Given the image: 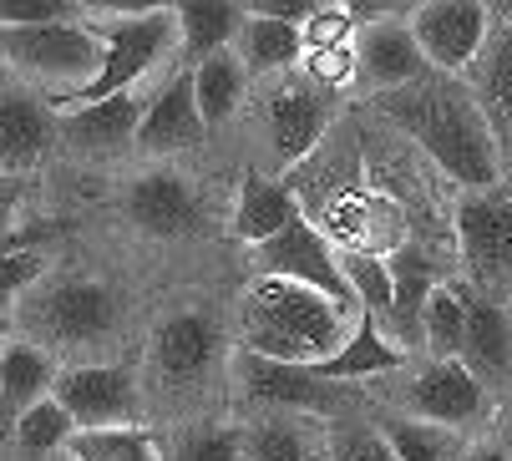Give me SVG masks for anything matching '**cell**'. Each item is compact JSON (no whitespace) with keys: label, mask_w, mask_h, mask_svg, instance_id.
Instances as JSON below:
<instances>
[{"label":"cell","mask_w":512,"mask_h":461,"mask_svg":"<svg viewBox=\"0 0 512 461\" xmlns=\"http://www.w3.org/2000/svg\"><path fill=\"white\" fill-rule=\"evenodd\" d=\"M381 112L467 193H487L502 183V158H497L502 142L462 76L431 71L426 82L381 97Z\"/></svg>","instance_id":"1"},{"label":"cell","mask_w":512,"mask_h":461,"mask_svg":"<svg viewBox=\"0 0 512 461\" xmlns=\"http://www.w3.org/2000/svg\"><path fill=\"white\" fill-rule=\"evenodd\" d=\"M56 401L71 411L77 431H122L137 426L142 396L127 365H71L56 380Z\"/></svg>","instance_id":"10"},{"label":"cell","mask_w":512,"mask_h":461,"mask_svg":"<svg viewBox=\"0 0 512 461\" xmlns=\"http://www.w3.org/2000/svg\"><path fill=\"white\" fill-rule=\"evenodd\" d=\"M249 269H254V279H289V284H305V289L335 299L345 315L360 320L355 289H350V279H345V269H340V249L320 234L310 218H300L295 228H284L279 239L259 244V249L249 254Z\"/></svg>","instance_id":"7"},{"label":"cell","mask_w":512,"mask_h":461,"mask_svg":"<svg viewBox=\"0 0 512 461\" xmlns=\"http://www.w3.org/2000/svg\"><path fill=\"white\" fill-rule=\"evenodd\" d=\"M325 451H330L325 441H315L289 416H264L244 426V461H320Z\"/></svg>","instance_id":"29"},{"label":"cell","mask_w":512,"mask_h":461,"mask_svg":"<svg viewBox=\"0 0 512 461\" xmlns=\"http://www.w3.org/2000/svg\"><path fill=\"white\" fill-rule=\"evenodd\" d=\"M462 82L472 87L477 107L487 112L497 142H512V21L507 16H497L482 56L472 61V71L462 76Z\"/></svg>","instance_id":"19"},{"label":"cell","mask_w":512,"mask_h":461,"mask_svg":"<svg viewBox=\"0 0 512 461\" xmlns=\"http://www.w3.org/2000/svg\"><path fill=\"white\" fill-rule=\"evenodd\" d=\"M249 16H264V21H289V26H305L315 11H320V0H244Z\"/></svg>","instance_id":"40"},{"label":"cell","mask_w":512,"mask_h":461,"mask_svg":"<svg viewBox=\"0 0 512 461\" xmlns=\"http://www.w3.org/2000/svg\"><path fill=\"white\" fill-rule=\"evenodd\" d=\"M355 335V315L335 299L289 284V279H254L239 299V350L284 360V365H325Z\"/></svg>","instance_id":"2"},{"label":"cell","mask_w":512,"mask_h":461,"mask_svg":"<svg viewBox=\"0 0 512 461\" xmlns=\"http://www.w3.org/2000/svg\"><path fill=\"white\" fill-rule=\"evenodd\" d=\"M92 31L107 41V66H102V76H97L87 92L66 97V102H51L56 117L97 107V102H112V97H127L142 76L153 71V61L163 56V46L178 36V6H142V11H127L122 6V11H112Z\"/></svg>","instance_id":"4"},{"label":"cell","mask_w":512,"mask_h":461,"mask_svg":"<svg viewBox=\"0 0 512 461\" xmlns=\"http://www.w3.org/2000/svg\"><path fill=\"white\" fill-rule=\"evenodd\" d=\"M56 380H61V370H56V360L41 345H31V340H11L6 345V355H0V391H6L11 426L26 411H36L41 401L56 396Z\"/></svg>","instance_id":"24"},{"label":"cell","mask_w":512,"mask_h":461,"mask_svg":"<svg viewBox=\"0 0 512 461\" xmlns=\"http://www.w3.org/2000/svg\"><path fill=\"white\" fill-rule=\"evenodd\" d=\"M406 365V350L396 345V340H386V330H381V320H371V315H360L355 320V335L345 340V350L340 355H330L325 365H315L325 380H335V386H345V380H371V375H391V370H401Z\"/></svg>","instance_id":"25"},{"label":"cell","mask_w":512,"mask_h":461,"mask_svg":"<svg viewBox=\"0 0 512 461\" xmlns=\"http://www.w3.org/2000/svg\"><path fill=\"white\" fill-rule=\"evenodd\" d=\"M0 56L21 76V82L41 87L46 102H66L87 92L102 66H107V41L82 26H41V31H0Z\"/></svg>","instance_id":"3"},{"label":"cell","mask_w":512,"mask_h":461,"mask_svg":"<svg viewBox=\"0 0 512 461\" xmlns=\"http://www.w3.org/2000/svg\"><path fill=\"white\" fill-rule=\"evenodd\" d=\"M340 269L355 289V304L360 315H371L381 325H391V299H396V279H391V259L381 254H355V249H340Z\"/></svg>","instance_id":"30"},{"label":"cell","mask_w":512,"mask_h":461,"mask_svg":"<svg viewBox=\"0 0 512 461\" xmlns=\"http://www.w3.org/2000/svg\"><path fill=\"white\" fill-rule=\"evenodd\" d=\"M193 92H198V112L208 127H224L239 107H244V92H249V66L239 51H218L208 61L193 66Z\"/></svg>","instance_id":"26"},{"label":"cell","mask_w":512,"mask_h":461,"mask_svg":"<svg viewBox=\"0 0 512 461\" xmlns=\"http://www.w3.org/2000/svg\"><path fill=\"white\" fill-rule=\"evenodd\" d=\"M330 97L320 82L310 76H284V82L269 92L264 122H269V147L284 168L305 163L310 152L320 147V137L330 132Z\"/></svg>","instance_id":"13"},{"label":"cell","mask_w":512,"mask_h":461,"mask_svg":"<svg viewBox=\"0 0 512 461\" xmlns=\"http://www.w3.org/2000/svg\"><path fill=\"white\" fill-rule=\"evenodd\" d=\"M406 21H411L416 46L431 61V71L467 76L497 26V11L482 6V0H421V6L406 11Z\"/></svg>","instance_id":"8"},{"label":"cell","mask_w":512,"mask_h":461,"mask_svg":"<svg viewBox=\"0 0 512 461\" xmlns=\"http://www.w3.org/2000/svg\"><path fill=\"white\" fill-rule=\"evenodd\" d=\"M452 223L467 284L482 299L512 304V188L497 183L487 193H462Z\"/></svg>","instance_id":"6"},{"label":"cell","mask_w":512,"mask_h":461,"mask_svg":"<svg viewBox=\"0 0 512 461\" xmlns=\"http://www.w3.org/2000/svg\"><path fill=\"white\" fill-rule=\"evenodd\" d=\"M142 117H148V102H142L137 92H127V97L82 107V112H66V117H61V137H66L71 147H87V152H112V147L137 142Z\"/></svg>","instance_id":"21"},{"label":"cell","mask_w":512,"mask_h":461,"mask_svg":"<svg viewBox=\"0 0 512 461\" xmlns=\"http://www.w3.org/2000/svg\"><path fill=\"white\" fill-rule=\"evenodd\" d=\"M487 406V386L467 370V360H426L421 370L406 375L401 391V416L431 421V426H472Z\"/></svg>","instance_id":"12"},{"label":"cell","mask_w":512,"mask_h":461,"mask_svg":"<svg viewBox=\"0 0 512 461\" xmlns=\"http://www.w3.org/2000/svg\"><path fill=\"white\" fill-rule=\"evenodd\" d=\"M208 132L203 112H198V92H193V66H183L178 76L148 97V117H142V132H137V147L148 158H168V152H183V147H198Z\"/></svg>","instance_id":"17"},{"label":"cell","mask_w":512,"mask_h":461,"mask_svg":"<svg viewBox=\"0 0 512 461\" xmlns=\"http://www.w3.org/2000/svg\"><path fill=\"white\" fill-rule=\"evenodd\" d=\"M122 213L153 239H183L198 228L203 208H198V193L188 178L168 173V168H153L127 183V198H122Z\"/></svg>","instance_id":"16"},{"label":"cell","mask_w":512,"mask_h":461,"mask_svg":"<svg viewBox=\"0 0 512 461\" xmlns=\"http://www.w3.org/2000/svg\"><path fill=\"white\" fill-rule=\"evenodd\" d=\"M244 66L254 76H295V66L305 61V26H289V21H264V16H249L239 46Z\"/></svg>","instance_id":"27"},{"label":"cell","mask_w":512,"mask_h":461,"mask_svg":"<svg viewBox=\"0 0 512 461\" xmlns=\"http://www.w3.org/2000/svg\"><path fill=\"white\" fill-rule=\"evenodd\" d=\"M320 461H330V451H325V456H320Z\"/></svg>","instance_id":"43"},{"label":"cell","mask_w":512,"mask_h":461,"mask_svg":"<svg viewBox=\"0 0 512 461\" xmlns=\"http://www.w3.org/2000/svg\"><path fill=\"white\" fill-rule=\"evenodd\" d=\"M462 461H512L502 446H467V456Z\"/></svg>","instance_id":"41"},{"label":"cell","mask_w":512,"mask_h":461,"mask_svg":"<svg viewBox=\"0 0 512 461\" xmlns=\"http://www.w3.org/2000/svg\"><path fill=\"white\" fill-rule=\"evenodd\" d=\"M467 370L482 380H507L512 375V304L482 299L472 289V325H467Z\"/></svg>","instance_id":"23"},{"label":"cell","mask_w":512,"mask_h":461,"mask_svg":"<svg viewBox=\"0 0 512 461\" xmlns=\"http://www.w3.org/2000/svg\"><path fill=\"white\" fill-rule=\"evenodd\" d=\"M305 213H300V198L295 188H284L279 178H264V173H249L239 183V203H234V239H244L249 249L279 239L284 228H295Z\"/></svg>","instance_id":"20"},{"label":"cell","mask_w":512,"mask_h":461,"mask_svg":"<svg viewBox=\"0 0 512 461\" xmlns=\"http://www.w3.org/2000/svg\"><path fill=\"white\" fill-rule=\"evenodd\" d=\"M355 36H360V21H355V11L350 6H325L320 0V11L305 21V56L310 51H335V46H355Z\"/></svg>","instance_id":"37"},{"label":"cell","mask_w":512,"mask_h":461,"mask_svg":"<svg viewBox=\"0 0 512 461\" xmlns=\"http://www.w3.org/2000/svg\"><path fill=\"white\" fill-rule=\"evenodd\" d=\"M391 279H396V299H391V325L386 330L411 355L426 340V304L447 279H442V264H436L421 244H406V249L391 254Z\"/></svg>","instance_id":"18"},{"label":"cell","mask_w":512,"mask_h":461,"mask_svg":"<svg viewBox=\"0 0 512 461\" xmlns=\"http://www.w3.org/2000/svg\"><path fill=\"white\" fill-rule=\"evenodd\" d=\"M229 370H234V386L249 401H264L279 416L284 411H315V416H335L340 411V386L325 380L315 365H284V360H264V355L234 350Z\"/></svg>","instance_id":"11"},{"label":"cell","mask_w":512,"mask_h":461,"mask_svg":"<svg viewBox=\"0 0 512 461\" xmlns=\"http://www.w3.org/2000/svg\"><path fill=\"white\" fill-rule=\"evenodd\" d=\"M224 360V325H218L213 310H178L153 330L148 345V370L163 391L183 396L198 380H208Z\"/></svg>","instance_id":"9"},{"label":"cell","mask_w":512,"mask_h":461,"mask_svg":"<svg viewBox=\"0 0 512 461\" xmlns=\"http://www.w3.org/2000/svg\"><path fill=\"white\" fill-rule=\"evenodd\" d=\"M467 325H472V284L467 279H447L426 304V340H421V350L431 360H462Z\"/></svg>","instance_id":"28"},{"label":"cell","mask_w":512,"mask_h":461,"mask_svg":"<svg viewBox=\"0 0 512 461\" xmlns=\"http://www.w3.org/2000/svg\"><path fill=\"white\" fill-rule=\"evenodd\" d=\"M381 436L391 441V451L401 461H462L467 451H457V431L431 426V421H411V416H386Z\"/></svg>","instance_id":"31"},{"label":"cell","mask_w":512,"mask_h":461,"mask_svg":"<svg viewBox=\"0 0 512 461\" xmlns=\"http://www.w3.org/2000/svg\"><path fill=\"white\" fill-rule=\"evenodd\" d=\"M502 451L512 456V401H507V411H502Z\"/></svg>","instance_id":"42"},{"label":"cell","mask_w":512,"mask_h":461,"mask_svg":"<svg viewBox=\"0 0 512 461\" xmlns=\"http://www.w3.org/2000/svg\"><path fill=\"white\" fill-rule=\"evenodd\" d=\"M244 26H249V6H234V0H188V6H178L183 61L198 66L218 51H234Z\"/></svg>","instance_id":"22"},{"label":"cell","mask_w":512,"mask_h":461,"mask_svg":"<svg viewBox=\"0 0 512 461\" xmlns=\"http://www.w3.org/2000/svg\"><path fill=\"white\" fill-rule=\"evenodd\" d=\"M41 274H46V254L41 249H26V254H6L0 259V299L21 310V299L41 289Z\"/></svg>","instance_id":"38"},{"label":"cell","mask_w":512,"mask_h":461,"mask_svg":"<svg viewBox=\"0 0 512 461\" xmlns=\"http://www.w3.org/2000/svg\"><path fill=\"white\" fill-rule=\"evenodd\" d=\"M325 446H330V461H401L391 441L381 436V426H360V421H335Z\"/></svg>","instance_id":"36"},{"label":"cell","mask_w":512,"mask_h":461,"mask_svg":"<svg viewBox=\"0 0 512 461\" xmlns=\"http://www.w3.org/2000/svg\"><path fill=\"white\" fill-rule=\"evenodd\" d=\"M92 11L82 0H0V31H41V26H82Z\"/></svg>","instance_id":"34"},{"label":"cell","mask_w":512,"mask_h":461,"mask_svg":"<svg viewBox=\"0 0 512 461\" xmlns=\"http://www.w3.org/2000/svg\"><path fill=\"white\" fill-rule=\"evenodd\" d=\"M502 16H507V21H512V11H502Z\"/></svg>","instance_id":"44"},{"label":"cell","mask_w":512,"mask_h":461,"mask_svg":"<svg viewBox=\"0 0 512 461\" xmlns=\"http://www.w3.org/2000/svg\"><path fill=\"white\" fill-rule=\"evenodd\" d=\"M77 461H163L158 436L142 426H122V431H77V441L66 446Z\"/></svg>","instance_id":"32"},{"label":"cell","mask_w":512,"mask_h":461,"mask_svg":"<svg viewBox=\"0 0 512 461\" xmlns=\"http://www.w3.org/2000/svg\"><path fill=\"white\" fill-rule=\"evenodd\" d=\"M305 76H310V82H320L325 92H340V87L360 82V51H355V46L310 51V56H305Z\"/></svg>","instance_id":"39"},{"label":"cell","mask_w":512,"mask_h":461,"mask_svg":"<svg viewBox=\"0 0 512 461\" xmlns=\"http://www.w3.org/2000/svg\"><path fill=\"white\" fill-rule=\"evenodd\" d=\"M21 325L51 350H87L117 335L122 299L102 279H46L21 299Z\"/></svg>","instance_id":"5"},{"label":"cell","mask_w":512,"mask_h":461,"mask_svg":"<svg viewBox=\"0 0 512 461\" xmlns=\"http://www.w3.org/2000/svg\"><path fill=\"white\" fill-rule=\"evenodd\" d=\"M355 51H360V82L376 97H391V92L416 87L431 76V61L421 56L406 11H386L376 21H365L355 36Z\"/></svg>","instance_id":"14"},{"label":"cell","mask_w":512,"mask_h":461,"mask_svg":"<svg viewBox=\"0 0 512 461\" xmlns=\"http://www.w3.org/2000/svg\"><path fill=\"white\" fill-rule=\"evenodd\" d=\"M16 441H21L31 456H46V451H61V446L77 441V421H71V411L51 396V401H41L36 411H26V416L16 421Z\"/></svg>","instance_id":"33"},{"label":"cell","mask_w":512,"mask_h":461,"mask_svg":"<svg viewBox=\"0 0 512 461\" xmlns=\"http://www.w3.org/2000/svg\"><path fill=\"white\" fill-rule=\"evenodd\" d=\"M56 132H61V117H56V107L46 97H36L21 82H11L6 92H0V168H6L11 178L41 168Z\"/></svg>","instance_id":"15"},{"label":"cell","mask_w":512,"mask_h":461,"mask_svg":"<svg viewBox=\"0 0 512 461\" xmlns=\"http://www.w3.org/2000/svg\"><path fill=\"white\" fill-rule=\"evenodd\" d=\"M173 461H244L239 426H193L173 441Z\"/></svg>","instance_id":"35"}]
</instances>
